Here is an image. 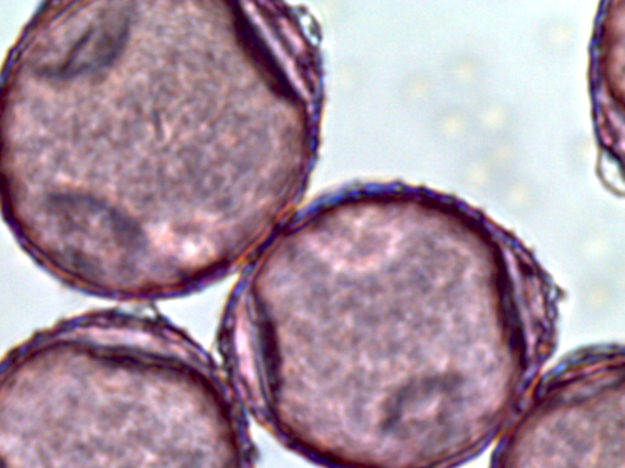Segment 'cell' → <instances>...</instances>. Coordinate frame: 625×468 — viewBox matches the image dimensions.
I'll return each mask as SVG.
<instances>
[{
  "label": "cell",
  "mask_w": 625,
  "mask_h": 468,
  "mask_svg": "<svg viewBox=\"0 0 625 468\" xmlns=\"http://www.w3.org/2000/svg\"><path fill=\"white\" fill-rule=\"evenodd\" d=\"M490 468H624L623 350L565 363L526 399Z\"/></svg>",
  "instance_id": "obj_2"
},
{
  "label": "cell",
  "mask_w": 625,
  "mask_h": 468,
  "mask_svg": "<svg viewBox=\"0 0 625 468\" xmlns=\"http://www.w3.org/2000/svg\"><path fill=\"white\" fill-rule=\"evenodd\" d=\"M300 234L234 320L271 431L325 468H457L490 447L550 354V291L500 255L348 263L323 227Z\"/></svg>",
  "instance_id": "obj_1"
}]
</instances>
